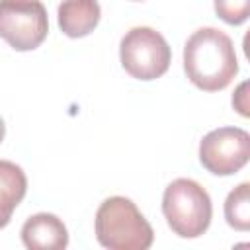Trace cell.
<instances>
[{
    "mask_svg": "<svg viewBox=\"0 0 250 250\" xmlns=\"http://www.w3.org/2000/svg\"><path fill=\"white\" fill-rule=\"evenodd\" d=\"M217 16L229 25H240L248 20L250 0H213Z\"/></svg>",
    "mask_w": 250,
    "mask_h": 250,
    "instance_id": "8fae6325",
    "label": "cell"
},
{
    "mask_svg": "<svg viewBox=\"0 0 250 250\" xmlns=\"http://www.w3.org/2000/svg\"><path fill=\"white\" fill-rule=\"evenodd\" d=\"M119 59L129 76L137 80H156L168 70L172 51L156 29L141 25L129 29L121 37Z\"/></svg>",
    "mask_w": 250,
    "mask_h": 250,
    "instance_id": "277c9868",
    "label": "cell"
},
{
    "mask_svg": "<svg viewBox=\"0 0 250 250\" xmlns=\"http://www.w3.org/2000/svg\"><path fill=\"white\" fill-rule=\"evenodd\" d=\"M49 33L41 0H0V37L16 51L37 49Z\"/></svg>",
    "mask_w": 250,
    "mask_h": 250,
    "instance_id": "5b68a950",
    "label": "cell"
},
{
    "mask_svg": "<svg viewBox=\"0 0 250 250\" xmlns=\"http://www.w3.org/2000/svg\"><path fill=\"white\" fill-rule=\"evenodd\" d=\"M27 191V178L21 166L0 160V229H4Z\"/></svg>",
    "mask_w": 250,
    "mask_h": 250,
    "instance_id": "9c48e42d",
    "label": "cell"
},
{
    "mask_svg": "<svg viewBox=\"0 0 250 250\" xmlns=\"http://www.w3.org/2000/svg\"><path fill=\"white\" fill-rule=\"evenodd\" d=\"M21 242L29 250H62L68 246V230L57 215L37 213L23 223Z\"/></svg>",
    "mask_w": 250,
    "mask_h": 250,
    "instance_id": "52a82bcc",
    "label": "cell"
},
{
    "mask_svg": "<svg viewBox=\"0 0 250 250\" xmlns=\"http://www.w3.org/2000/svg\"><path fill=\"white\" fill-rule=\"evenodd\" d=\"M133 2H143V0H133Z\"/></svg>",
    "mask_w": 250,
    "mask_h": 250,
    "instance_id": "5bb4252c",
    "label": "cell"
},
{
    "mask_svg": "<svg viewBox=\"0 0 250 250\" xmlns=\"http://www.w3.org/2000/svg\"><path fill=\"white\" fill-rule=\"evenodd\" d=\"M59 27L66 37H86L96 29L102 18L98 0H62L57 10Z\"/></svg>",
    "mask_w": 250,
    "mask_h": 250,
    "instance_id": "ba28073f",
    "label": "cell"
},
{
    "mask_svg": "<svg viewBox=\"0 0 250 250\" xmlns=\"http://www.w3.org/2000/svg\"><path fill=\"white\" fill-rule=\"evenodd\" d=\"M162 213L174 234L182 238H197L211 225L213 205L201 184L189 178H178L164 189Z\"/></svg>",
    "mask_w": 250,
    "mask_h": 250,
    "instance_id": "3957f363",
    "label": "cell"
},
{
    "mask_svg": "<svg viewBox=\"0 0 250 250\" xmlns=\"http://www.w3.org/2000/svg\"><path fill=\"white\" fill-rule=\"evenodd\" d=\"M250 158V135L240 127H219L199 143V162L215 176H232Z\"/></svg>",
    "mask_w": 250,
    "mask_h": 250,
    "instance_id": "8992f818",
    "label": "cell"
},
{
    "mask_svg": "<svg viewBox=\"0 0 250 250\" xmlns=\"http://www.w3.org/2000/svg\"><path fill=\"white\" fill-rule=\"evenodd\" d=\"M184 70L203 92L225 90L238 74L232 39L217 27H199L184 45Z\"/></svg>",
    "mask_w": 250,
    "mask_h": 250,
    "instance_id": "6da1fadb",
    "label": "cell"
},
{
    "mask_svg": "<svg viewBox=\"0 0 250 250\" xmlns=\"http://www.w3.org/2000/svg\"><path fill=\"white\" fill-rule=\"evenodd\" d=\"M225 219L236 230L250 229V184H238L225 199Z\"/></svg>",
    "mask_w": 250,
    "mask_h": 250,
    "instance_id": "30bf717a",
    "label": "cell"
},
{
    "mask_svg": "<svg viewBox=\"0 0 250 250\" xmlns=\"http://www.w3.org/2000/svg\"><path fill=\"white\" fill-rule=\"evenodd\" d=\"M4 135H6V125H4V119L0 117V143L4 141Z\"/></svg>",
    "mask_w": 250,
    "mask_h": 250,
    "instance_id": "4fadbf2b",
    "label": "cell"
},
{
    "mask_svg": "<svg viewBox=\"0 0 250 250\" xmlns=\"http://www.w3.org/2000/svg\"><path fill=\"white\" fill-rule=\"evenodd\" d=\"M246 88H248V84L246 82H242L240 86H238V90H236V94L232 96V105H234V109L240 113V115H248V104H246Z\"/></svg>",
    "mask_w": 250,
    "mask_h": 250,
    "instance_id": "7c38bea8",
    "label": "cell"
},
{
    "mask_svg": "<svg viewBox=\"0 0 250 250\" xmlns=\"http://www.w3.org/2000/svg\"><path fill=\"white\" fill-rule=\"evenodd\" d=\"M96 238L109 250H146L152 246L154 232L137 205L123 195L102 201L96 211Z\"/></svg>",
    "mask_w": 250,
    "mask_h": 250,
    "instance_id": "7a4b0ae2",
    "label": "cell"
}]
</instances>
